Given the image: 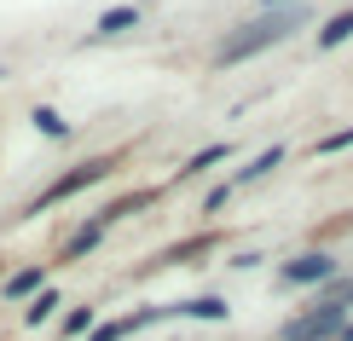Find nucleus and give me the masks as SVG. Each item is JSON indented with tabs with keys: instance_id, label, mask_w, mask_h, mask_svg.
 I'll return each mask as SVG.
<instances>
[{
	"instance_id": "obj_8",
	"label": "nucleus",
	"mask_w": 353,
	"mask_h": 341,
	"mask_svg": "<svg viewBox=\"0 0 353 341\" xmlns=\"http://www.w3.org/2000/svg\"><path fill=\"white\" fill-rule=\"evenodd\" d=\"M99 231H105V226H99V220H93V226H87V231H76V237H70V243H64V260H76V255H87V249L99 243Z\"/></svg>"
},
{
	"instance_id": "obj_17",
	"label": "nucleus",
	"mask_w": 353,
	"mask_h": 341,
	"mask_svg": "<svg viewBox=\"0 0 353 341\" xmlns=\"http://www.w3.org/2000/svg\"><path fill=\"white\" fill-rule=\"evenodd\" d=\"M342 341H353V324H347V330H342Z\"/></svg>"
},
{
	"instance_id": "obj_11",
	"label": "nucleus",
	"mask_w": 353,
	"mask_h": 341,
	"mask_svg": "<svg viewBox=\"0 0 353 341\" xmlns=\"http://www.w3.org/2000/svg\"><path fill=\"white\" fill-rule=\"evenodd\" d=\"M35 127L47 133V139H64V133H70V122H64L58 110H35Z\"/></svg>"
},
{
	"instance_id": "obj_7",
	"label": "nucleus",
	"mask_w": 353,
	"mask_h": 341,
	"mask_svg": "<svg viewBox=\"0 0 353 341\" xmlns=\"http://www.w3.org/2000/svg\"><path fill=\"white\" fill-rule=\"evenodd\" d=\"M180 318H226V301H214V295H203V301H185V307H174Z\"/></svg>"
},
{
	"instance_id": "obj_9",
	"label": "nucleus",
	"mask_w": 353,
	"mask_h": 341,
	"mask_svg": "<svg viewBox=\"0 0 353 341\" xmlns=\"http://www.w3.org/2000/svg\"><path fill=\"white\" fill-rule=\"evenodd\" d=\"M41 289V272H35V266H29V272H12L6 278V295H12V301H18V295H35Z\"/></svg>"
},
{
	"instance_id": "obj_1",
	"label": "nucleus",
	"mask_w": 353,
	"mask_h": 341,
	"mask_svg": "<svg viewBox=\"0 0 353 341\" xmlns=\"http://www.w3.org/2000/svg\"><path fill=\"white\" fill-rule=\"evenodd\" d=\"M301 23H307V6H290V12H261L255 23H243L238 35H226V41H220L214 64H243V58H255V52L278 47V41H290Z\"/></svg>"
},
{
	"instance_id": "obj_12",
	"label": "nucleus",
	"mask_w": 353,
	"mask_h": 341,
	"mask_svg": "<svg viewBox=\"0 0 353 341\" xmlns=\"http://www.w3.org/2000/svg\"><path fill=\"white\" fill-rule=\"evenodd\" d=\"M226 151H232V145H209V151H197L185 168H191V174H203V168H214V162H226Z\"/></svg>"
},
{
	"instance_id": "obj_3",
	"label": "nucleus",
	"mask_w": 353,
	"mask_h": 341,
	"mask_svg": "<svg viewBox=\"0 0 353 341\" xmlns=\"http://www.w3.org/2000/svg\"><path fill=\"white\" fill-rule=\"evenodd\" d=\"M105 174H110V162H105V156H99V162H81L76 174H64V180H52L47 191H41V197H35V209H29V214H41V209H52V203H64V197H76V191L99 185Z\"/></svg>"
},
{
	"instance_id": "obj_13",
	"label": "nucleus",
	"mask_w": 353,
	"mask_h": 341,
	"mask_svg": "<svg viewBox=\"0 0 353 341\" xmlns=\"http://www.w3.org/2000/svg\"><path fill=\"white\" fill-rule=\"evenodd\" d=\"M347 145H353V127H342V133H325V139H319L313 151H319V156H330V151H347Z\"/></svg>"
},
{
	"instance_id": "obj_4",
	"label": "nucleus",
	"mask_w": 353,
	"mask_h": 341,
	"mask_svg": "<svg viewBox=\"0 0 353 341\" xmlns=\"http://www.w3.org/2000/svg\"><path fill=\"white\" fill-rule=\"evenodd\" d=\"M278 278L296 284V289H301V284H325V278H336V255H325V249H319V255H301V260H290Z\"/></svg>"
},
{
	"instance_id": "obj_16",
	"label": "nucleus",
	"mask_w": 353,
	"mask_h": 341,
	"mask_svg": "<svg viewBox=\"0 0 353 341\" xmlns=\"http://www.w3.org/2000/svg\"><path fill=\"white\" fill-rule=\"evenodd\" d=\"M52 307H58V295H35V307H29V324H47V318H52Z\"/></svg>"
},
{
	"instance_id": "obj_6",
	"label": "nucleus",
	"mask_w": 353,
	"mask_h": 341,
	"mask_svg": "<svg viewBox=\"0 0 353 341\" xmlns=\"http://www.w3.org/2000/svg\"><path fill=\"white\" fill-rule=\"evenodd\" d=\"M278 162H284V151H278V145H272V151H261L255 162H249V168H238V180H232V185H249V180H261V174H272Z\"/></svg>"
},
{
	"instance_id": "obj_15",
	"label": "nucleus",
	"mask_w": 353,
	"mask_h": 341,
	"mask_svg": "<svg viewBox=\"0 0 353 341\" xmlns=\"http://www.w3.org/2000/svg\"><path fill=\"white\" fill-rule=\"evenodd\" d=\"M81 330H93V307H76V313L64 318V335H81Z\"/></svg>"
},
{
	"instance_id": "obj_5",
	"label": "nucleus",
	"mask_w": 353,
	"mask_h": 341,
	"mask_svg": "<svg viewBox=\"0 0 353 341\" xmlns=\"http://www.w3.org/2000/svg\"><path fill=\"white\" fill-rule=\"evenodd\" d=\"M347 35H353V6H347V12H336V18L319 29V47H342Z\"/></svg>"
},
{
	"instance_id": "obj_2",
	"label": "nucleus",
	"mask_w": 353,
	"mask_h": 341,
	"mask_svg": "<svg viewBox=\"0 0 353 341\" xmlns=\"http://www.w3.org/2000/svg\"><path fill=\"white\" fill-rule=\"evenodd\" d=\"M342 330H347V307L313 301V307H307L301 318H290V324H284L278 335H284V341H325V335H342Z\"/></svg>"
},
{
	"instance_id": "obj_14",
	"label": "nucleus",
	"mask_w": 353,
	"mask_h": 341,
	"mask_svg": "<svg viewBox=\"0 0 353 341\" xmlns=\"http://www.w3.org/2000/svg\"><path fill=\"white\" fill-rule=\"evenodd\" d=\"M319 301H330V307H353V278H342V284H330Z\"/></svg>"
},
{
	"instance_id": "obj_10",
	"label": "nucleus",
	"mask_w": 353,
	"mask_h": 341,
	"mask_svg": "<svg viewBox=\"0 0 353 341\" xmlns=\"http://www.w3.org/2000/svg\"><path fill=\"white\" fill-rule=\"evenodd\" d=\"M134 18H139L134 6H116V12H105V18H99V35H116V29H128Z\"/></svg>"
}]
</instances>
